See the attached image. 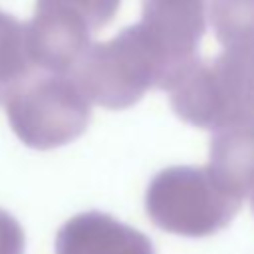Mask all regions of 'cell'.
I'll return each mask as SVG.
<instances>
[{"label": "cell", "mask_w": 254, "mask_h": 254, "mask_svg": "<svg viewBox=\"0 0 254 254\" xmlns=\"http://www.w3.org/2000/svg\"><path fill=\"white\" fill-rule=\"evenodd\" d=\"M6 115L14 133L30 147L48 149L71 133L60 111L69 107L65 89L54 77L22 75L2 89Z\"/></svg>", "instance_id": "obj_1"}, {"label": "cell", "mask_w": 254, "mask_h": 254, "mask_svg": "<svg viewBox=\"0 0 254 254\" xmlns=\"http://www.w3.org/2000/svg\"><path fill=\"white\" fill-rule=\"evenodd\" d=\"M56 254H151L145 238H135L103 214L87 212L67 220L56 236Z\"/></svg>", "instance_id": "obj_2"}, {"label": "cell", "mask_w": 254, "mask_h": 254, "mask_svg": "<svg viewBox=\"0 0 254 254\" xmlns=\"http://www.w3.org/2000/svg\"><path fill=\"white\" fill-rule=\"evenodd\" d=\"M28 67L30 60L26 54L24 28L16 18L0 12V87L4 89L26 75Z\"/></svg>", "instance_id": "obj_3"}, {"label": "cell", "mask_w": 254, "mask_h": 254, "mask_svg": "<svg viewBox=\"0 0 254 254\" xmlns=\"http://www.w3.org/2000/svg\"><path fill=\"white\" fill-rule=\"evenodd\" d=\"M26 234L20 222L4 208H0V254H24Z\"/></svg>", "instance_id": "obj_4"}, {"label": "cell", "mask_w": 254, "mask_h": 254, "mask_svg": "<svg viewBox=\"0 0 254 254\" xmlns=\"http://www.w3.org/2000/svg\"><path fill=\"white\" fill-rule=\"evenodd\" d=\"M0 95H2V87H0Z\"/></svg>", "instance_id": "obj_5"}]
</instances>
